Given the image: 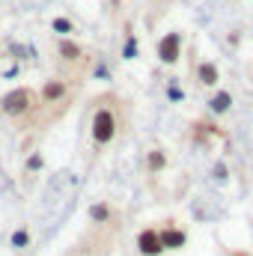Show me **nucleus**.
<instances>
[{
    "instance_id": "nucleus-6",
    "label": "nucleus",
    "mask_w": 253,
    "mask_h": 256,
    "mask_svg": "<svg viewBox=\"0 0 253 256\" xmlns=\"http://www.w3.org/2000/svg\"><path fill=\"white\" fill-rule=\"evenodd\" d=\"M196 78H200V84H202V86H214V84L220 80V72H218V66H214V63H208V60H206V63L196 66Z\"/></svg>"
},
{
    "instance_id": "nucleus-9",
    "label": "nucleus",
    "mask_w": 253,
    "mask_h": 256,
    "mask_svg": "<svg viewBox=\"0 0 253 256\" xmlns=\"http://www.w3.org/2000/svg\"><path fill=\"white\" fill-rule=\"evenodd\" d=\"M146 167H149L152 173L164 170V167H167V155H164L161 149H152V152H149V158H146Z\"/></svg>"
},
{
    "instance_id": "nucleus-11",
    "label": "nucleus",
    "mask_w": 253,
    "mask_h": 256,
    "mask_svg": "<svg viewBox=\"0 0 253 256\" xmlns=\"http://www.w3.org/2000/svg\"><path fill=\"white\" fill-rule=\"evenodd\" d=\"M27 244H30V230H24V226L15 230V236H12V248L21 250V248H27Z\"/></svg>"
},
{
    "instance_id": "nucleus-1",
    "label": "nucleus",
    "mask_w": 253,
    "mask_h": 256,
    "mask_svg": "<svg viewBox=\"0 0 253 256\" xmlns=\"http://www.w3.org/2000/svg\"><path fill=\"white\" fill-rule=\"evenodd\" d=\"M116 137V116L110 108H98L96 116H92V140L98 146H108L110 140Z\"/></svg>"
},
{
    "instance_id": "nucleus-2",
    "label": "nucleus",
    "mask_w": 253,
    "mask_h": 256,
    "mask_svg": "<svg viewBox=\"0 0 253 256\" xmlns=\"http://www.w3.org/2000/svg\"><path fill=\"white\" fill-rule=\"evenodd\" d=\"M0 108H3V114H9V116H21V114H27V110L33 108V92H30L27 86H18V90L6 92V96L0 98Z\"/></svg>"
},
{
    "instance_id": "nucleus-4",
    "label": "nucleus",
    "mask_w": 253,
    "mask_h": 256,
    "mask_svg": "<svg viewBox=\"0 0 253 256\" xmlns=\"http://www.w3.org/2000/svg\"><path fill=\"white\" fill-rule=\"evenodd\" d=\"M137 248H140V254L143 256H158L164 250V244H161V236H158V230H143L140 232V238H137Z\"/></svg>"
},
{
    "instance_id": "nucleus-3",
    "label": "nucleus",
    "mask_w": 253,
    "mask_h": 256,
    "mask_svg": "<svg viewBox=\"0 0 253 256\" xmlns=\"http://www.w3.org/2000/svg\"><path fill=\"white\" fill-rule=\"evenodd\" d=\"M179 48H182V36H179V33H167V36L158 42V57H161V63H176V60H179Z\"/></svg>"
},
{
    "instance_id": "nucleus-10",
    "label": "nucleus",
    "mask_w": 253,
    "mask_h": 256,
    "mask_svg": "<svg viewBox=\"0 0 253 256\" xmlns=\"http://www.w3.org/2000/svg\"><path fill=\"white\" fill-rule=\"evenodd\" d=\"M90 218H92L96 224H104V220L110 218V208H108L104 202H102V206H92V208H90Z\"/></svg>"
},
{
    "instance_id": "nucleus-8",
    "label": "nucleus",
    "mask_w": 253,
    "mask_h": 256,
    "mask_svg": "<svg viewBox=\"0 0 253 256\" xmlns=\"http://www.w3.org/2000/svg\"><path fill=\"white\" fill-rule=\"evenodd\" d=\"M230 104H232V96H230V92H218V96H212V98H208L212 114H226V110H230Z\"/></svg>"
},
{
    "instance_id": "nucleus-13",
    "label": "nucleus",
    "mask_w": 253,
    "mask_h": 256,
    "mask_svg": "<svg viewBox=\"0 0 253 256\" xmlns=\"http://www.w3.org/2000/svg\"><path fill=\"white\" fill-rule=\"evenodd\" d=\"M54 30H60V33H72V21H68V18H57V21H54Z\"/></svg>"
},
{
    "instance_id": "nucleus-7",
    "label": "nucleus",
    "mask_w": 253,
    "mask_h": 256,
    "mask_svg": "<svg viewBox=\"0 0 253 256\" xmlns=\"http://www.w3.org/2000/svg\"><path fill=\"white\" fill-rule=\"evenodd\" d=\"M63 96H66L63 80H48V84L42 86V102H45V104H54V102H60Z\"/></svg>"
},
{
    "instance_id": "nucleus-12",
    "label": "nucleus",
    "mask_w": 253,
    "mask_h": 256,
    "mask_svg": "<svg viewBox=\"0 0 253 256\" xmlns=\"http://www.w3.org/2000/svg\"><path fill=\"white\" fill-rule=\"evenodd\" d=\"M60 54H63L66 60H78V57H80V48H78L74 42H68V39H66L63 45H60Z\"/></svg>"
},
{
    "instance_id": "nucleus-5",
    "label": "nucleus",
    "mask_w": 253,
    "mask_h": 256,
    "mask_svg": "<svg viewBox=\"0 0 253 256\" xmlns=\"http://www.w3.org/2000/svg\"><path fill=\"white\" fill-rule=\"evenodd\" d=\"M158 236H161V244H164V248H170V250L185 248V242H188V236H185L182 230H176V226H167V230H161Z\"/></svg>"
}]
</instances>
